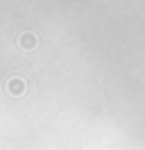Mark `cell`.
Listing matches in <instances>:
<instances>
[{"mask_svg": "<svg viewBox=\"0 0 145 150\" xmlns=\"http://www.w3.org/2000/svg\"><path fill=\"white\" fill-rule=\"evenodd\" d=\"M7 91L9 96H23L25 93V80L23 77H11L7 82Z\"/></svg>", "mask_w": 145, "mask_h": 150, "instance_id": "1", "label": "cell"}, {"mask_svg": "<svg viewBox=\"0 0 145 150\" xmlns=\"http://www.w3.org/2000/svg\"><path fill=\"white\" fill-rule=\"evenodd\" d=\"M36 43H39V39H36V34H32V32H23V34H20V39H18V46L25 48V50L36 48Z\"/></svg>", "mask_w": 145, "mask_h": 150, "instance_id": "2", "label": "cell"}]
</instances>
